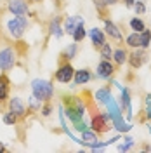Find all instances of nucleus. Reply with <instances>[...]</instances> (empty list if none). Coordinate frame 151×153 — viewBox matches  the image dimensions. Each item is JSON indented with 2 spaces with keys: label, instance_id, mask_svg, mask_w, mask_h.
I'll return each instance as SVG.
<instances>
[{
  "label": "nucleus",
  "instance_id": "1",
  "mask_svg": "<svg viewBox=\"0 0 151 153\" xmlns=\"http://www.w3.org/2000/svg\"><path fill=\"white\" fill-rule=\"evenodd\" d=\"M64 105H66V110H64V115H68V118L71 120V124L78 132H84L85 129H89L87 125L84 124L82 117L85 113V106L84 103L78 99V97H64Z\"/></svg>",
  "mask_w": 151,
  "mask_h": 153
},
{
  "label": "nucleus",
  "instance_id": "2",
  "mask_svg": "<svg viewBox=\"0 0 151 153\" xmlns=\"http://www.w3.org/2000/svg\"><path fill=\"white\" fill-rule=\"evenodd\" d=\"M31 91H33V96L38 97L40 101H49L52 94H54V85H52V82H49V80H44V78H35L33 82H31Z\"/></svg>",
  "mask_w": 151,
  "mask_h": 153
},
{
  "label": "nucleus",
  "instance_id": "3",
  "mask_svg": "<svg viewBox=\"0 0 151 153\" xmlns=\"http://www.w3.org/2000/svg\"><path fill=\"white\" fill-rule=\"evenodd\" d=\"M26 28H28V21L24 16H16L7 23V30H9V35L12 38H21L24 35Z\"/></svg>",
  "mask_w": 151,
  "mask_h": 153
},
{
  "label": "nucleus",
  "instance_id": "4",
  "mask_svg": "<svg viewBox=\"0 0 151 153\" xmlns=\"http://www.w3.org/2000/svg\"><path fill=\"white\" fill-rule=\"evenodd\" d=\"M14 63H16V52H14V49L12 47L2 49L0 51V70L2 71H9V70H12Z\"/></svg>",
  "mask_w": 151,
  "mask_h": 153
},
{
  "label": "nucleus",
  "instance_id": "5",
  "mask_svg": "<svg viewBox=\"0 0 151 153\" xmlns=\"http://www.w3.org/2000/svg\"><path fill=\"white\" fill-rule=\"evenodd\" d=\"M146 61H148V54H146V51L142 47H137L135 51H132V52L129 54V59H127V63H129L130 68H134V70L141 68Z\"/></svg>",
  "mask_w": 151,
  "mask_h": 153
},
{
  "label": "nucleus",
  "instance_id": "6",
  "mask_svg": "<svg viewBox=\"0 0 151 153\" xmlns=\"http://www.w3.org/2000/svg\"><path fill=\"white\" fill-rule=\"evenodd\" d=\"M108 118H110L108 113H95L94 117H92V122H90L92 131H95L97 134H103V132H106L108 129H111Z\"/></svg>",
  "mask_w": 151,
  "mask_h": 153
},
{
  "label": "nucleus",
  "instance_id": "7",
  "mask_svg": "<svg viewBox=\"0 0 151 153\" xmlns=\"http://www.w3.org/2000/svg\"><path fill=\"white\" fill-rule=\"evenodd\" d=\"M73 75H75V68L70 63H63L56 71V80L61 84H70L73 80Z\"/></svg>",
  "mask_w": 151,
  "mask_h": 153
},
{
  "label": "nucleus",
  "instance_id": "8",
  "mask_svg": "<svg viewBox=\"0 0 151 153\" xmlns=\"http://www.w3.org/2000/svg\"><path fill=\"white\" fill-rule=\"evenodd\" d=\"M115 73V65L110 61V59H103L97 68H95V76L97 78H104V80H108V78H111Z\"/></svg>",
  "mask_w": 151,
  "mask_h": 153
},
{
  "label": "nucleus",
  "instance_id": "9",
  "mask_svg": "<svg viewBox=\"0 0 151 153\" xmlns=\"http://www.w3.org/2000/svg\"><path fill=\"white\" fill-rule=\"evenodd\" d=\"M120 91H122V94H120V108L130 118L132 117V99H130V92H129L127 87H120Z\"/></svg>",
  "mask_w": 151,
  "mask_h": 153
},
{
  "label": "nucleus",
  "instance_id": "10",
  "mask_svg": "<svg viewBox=\"0 0 151 153\" xmlns=\"http://www.w3.org/2000/svg\"><path fill=\"white\" fill-rule=\"evenodd\" d=\"M9 10L14 16H26L28 4L24 0H9Z\"/></svg>",
  "mask_w": 151,
  "mask_h": 153
},
{
  "label": "nucleus",
  "instance_id": "11",
  "mask_svg": "<svg viewBox=\"0 0 151 153\" xmlns=\"http://www.w3.org/2000/svg\"><path fill=\"white\" fill-rule=\"evenodd\" d=\"M90 80H92V73H90V70H87V68L75 70V75H73V82H75V85H85V84L90 82Z\"/></svg>",
  "mask_w": 151,
  "mask_h": 153
},
{
  "label": "nucleus",
  "instance_id": "12",
  "mask_svg": "<svg viewBox=\"0 0 151 153\" xmlns=\"http://www.w3.org/2000/svg\"><path fill=\"white\" fill-rule=\"evenodd\" d=\"M9 111H12L19 118V117H24L26 115V106H24V103L19 97H12L9 101Z\"/></svg>",
  "mask_w": 151,
  "mask_h": 153
},
{
  "label": "nucleus",
  "instance_id": "13",
  "mask_svg": "<svg viewBox=\"0 0 151 153\" xmlns=\"http://www.w3.org/2000/svg\"><path fill=\"white\" fill-rule=\"evenodd\" d=\"M104 30H106V33L110 35V38H113V40H122L123 38L120 28L115 25L113 21H110V19H104Z\"/></svg>",
  "mask_w": 151,
  "mask_h": 153
},
{
  "label": "nucleus",
  "instance_id": "14",
  "mask_svg": "<svg viewBox=\"0 0 151 153\" xmlns=\"http://www.w3.org/2000/svg\"><path fill=\"white\" fill-rule=\"evenodd\" d=\"M97 143H99V139H97V132H95V131L85 129L84 132H82V144H87V146L94 148Z\"/></svg>",
  "mask_w": 151,
  "mask_h": 153
},
{
  "label": "nucleus",
  "instance_id": "15",
  "mask_svg": "<svg viewBox=\"0 0 151 153\" xmlns=\"http://www.w3.org/2000/svg\"><path fill=\"white\" fill-rule=\"evenodd\" d=\"M89 37L92 40V45L94 47H101L103 44H106V37H104V33L99 28H92L89 31Z\"/></svg>",
  "mask_w": 151,
  "mask_h": 153
},
{
  "label": "nucleus",
  "instance_id": "16",
  "mask_svg": "<svg viewBox=\"0 0 151 153\" xmlns=\"http://www.w3.org/2000/svg\"><path fill=\"white\" fill-rule=\"evenodd\" d=\"M80 23H84V18L82 16H68L66 21H64V31L71 35Z\"/></svg>",
  "mask_w": 151,
  "mask_h": 153
},
{
  "label": "nucleus",
  "instance_id": "17",
  "mask_svg": "<svg viewBox=\"0 0 151 153\" xmlns=\"http://www.w3.org/2000/svg\"><path fill=\"white\" fill-rule=\"evenodd\" d=\"M9 89H10V82L5 75H0V103H4L9 97Z\"/></svg>",
  "mask_w": 151,
  "mask_h": 153
},
{
  "label": "nucleus",
  "instance_id": "18",
  "mask_svg": "<svg viewBox=\"0 0 151 153\" xmlns=\"http://www.w3.org/2000/svg\"><path fill=\"white\" fill-rule=\"evenodd\" d=\"M111 97H113V96H111L110 87H103V89H97V91H95V99H97L101 105H106Z\"/></svg>",
  "mask_w": 151,
  "mask_h": 153
},
{
  "label": "nucleus",
  "instance_id": "19",
  "mask_svg": "<svg viewBox=\"0 0 151 153\" xmlns=\"http://www.w3.org/2000/svg\"><path fill=\"white\" fill-rule=\"evenodd\" d=\"M111 124H113V127L118 131V132H122V134H125V132H129L130 129H132V125L130 124H127L125 120H123V117H118V118H113L111 120Z\"/></svg>",
  "mask_w": 151,
  "mask_h": 153
},
{
  "label": "nucleus",
  "instance_id": "20",
  "mask_svg": "<svg viewBox=\"0 0 151 153\" xmlns=\"http://www.w3.org/2000/svg\"><path fill=\"white\" fill-rule=\"evenodd\" d=\"M113 59H115V63H116L118 66H122L123 63H127V59H129V52H127L123 47L116 49V51H113Z\"/></svg>",
  "mask_w": 151,
  "mask_h": 153
},
{
  "label": "nucleus",
  "instance_id": "21",
  "mask_svg": "<svg viewBox=\"0 0 151 153\" xmlns=\"http://www.w3.org/2000/svg\"><path fill=\"white\" fill-rule=\"evenodd\" d=\"M59 23H61V18H54L52 21H50V26H49V33L54 35L56 38L63 37V30H61V26H59Z\"/></svg>",
  "mask_w": 151,
  "mask_h": 153
},
{
  "label": "nucleus",
  "instance_id": "22",
  "mask_svg": "<svg viewBox=\"0 0 151 153\" xmlns=\"http://www.w3.org/2000/svg\"><path fill=\"white\" fill-rule=\"evenodd\" d=\"M125 42H127V45H129V47H132V49L141 47V37H139V33H137V31L130 33L129 37L125 38Z\"/></svg>",
  "mask_w": 151,
  "mask_h": 153
},
{
  "label": "nucleus",
  "instance_id": "23",
  "mask_svg": "<svg viewBox=\"0 0 151 153\" xmlns=\"http://www.w3.org/2000/svg\"><path fill=\"white\" fill-rule=\"evenodd\" d=\"M85 35H87V31H85V28H84V23H80V25L75 28V31L71 33V37H73L75 42H82V40L85 38Z\"/></svg>",
  "mask_w": 151,
  "mask_h": 153
},
{
  "label": "nucleus",
  "instance_id": "24",
  "mask_svg": "<svg viewBox=\"0 0 151 153\" xmlns=\"http://www.w3.org/2000/svg\"><path fill=\"white\" fill-rule=\"evenodd\" d=\"M99 54H101V57L103 59H113V49H111V45L110 44H103L101 47H99Z\"/></svg>",
  "mask_w": 151,
  "mask_h": 153
},
{
  "label": "nucleus",
  "instance_id": "25",
  "mask_svg": "<svg viewBox=\"0 0 151 153\" xmlns=\"http://www.w3.org/2000/svg\"><path fill=\"white\" fill-rule=\"evenodd\" d=\"M139 37H141V47L142 49H148L151 45V30H144L139 33Z\"/></svg>",
  "mask_w": 151,
  "mask_h": 153
},
{
  "label": "nucleus",
  "instance_id": "26",
  "mask_svg": "<svg viewBox=\"0 0 151 153\" xmlns=\"http://www.w3.org/2000/svg\"><path fill=\"white\" fill-rule=\"evenodd\" d=\"M130 28H132L134 31H137V33H141V31L146 30V25H144V21H142V19L134 18V19H130Z\"/></svg>",
  "mask_w": 151,
  "mask_h": 153
},
{
  "label": "nucleus",
  "instance_id": "27",
  "mask_svg": "<svg viewBox=\"0 0 151 153\" xmlns=\"http://www.w3.org/2000/svg\"><path fill=\"white\" fill-rule=\"evenodd\" d=\"M134 146V139L132 137H123V143L118 144V152H129Z\"/></svg>",
  "mask_w": 151,
  "mask_h": 153
},
{
  "label": "nucleus",
  "instance_id": "28",
  "mask_svg": "<svg viewBox=\"0 0 151 153\" xmlns=\"http://www.w3.org/2000/svg\"><path fill=\"white\" fill-rule=\"evenodd\" d=\"M2 120H4V124H7V125H14L18 122V117L12 113V111H7V113H4Z\"/></svg>",
  "mask_w": 151,
  "mask_h": 153
},
{
  "label": "nucleus",
  "instance_id": "29",
  "mask_svg": "<svg viewBox=\"0 0 151 153\" xmlns=\"http://www.w3.org/2000/svg\"><path fill=\"white\" fill-rule=\"evenodd\" d=\"M76 49H78V45H76V44H70L63 56L66 57V59H73V57H75V54H76Z\"/></svg>",
  "mask_w": 151,
  "mask_h": 153
},
{
  "label": "nucleus",
  "instance_id": "30",
  "mask_svg": "<svg viewBox=\"0 0 151 153\" xmlns=\"http://www.w3.org/2000/svg\"><path fill=\"white\" fill-rule=\"evenodd\" d=\"M134 10H135L137 16L144 14V12H146V5H144V2H142V0H135V4H134Z\"/></svg>",
  "mask_w": 151,
  "mask_h": 153
},
{
  "label": "nucleus",
  "instance_id": "31",
  "mask_svg": "<svg viewBox=\"0 0 151 153\" xmlns=\"http://www.w3.org/2000/svg\"><path fill=\"white\" fill-rule=\"evenodd\" d=\"M40 113L44 115V117H49V115L52 113V106H50V103H49V101H45V105L42 106V110H40Z\"/></svg>",
  "mask_w": 151,
  "mask_h": 153
},
{
  "label": "nucleus",
  "instance_id": "32",
  "mask_svg": "<svg viewBox=\"0 0 151 153\" xmlns=\"http://www.w3.org/2000/svg\"><path fill=\"white\" fill-rule=\"evenodd\" d=\"M144 111H146V113L151 111V94H148L144 97Z\"/></svg>",
  "mask_w": 151,
  "mask_h": 153
},
{
  "label": "nucleus",
  "instance_id": "33",
  "mask_svg": "<svg viewBox=\"0 0 151 153\" xmlns=\"http://www.w3.org/2000/svg\"><path fill=\"white\" fill-rule=\"evenodd\" d=\"M123 2H125L127 7H134V4H135V0H123Z\"/></svg>",
  "mask_w": 151,
  "mask_h": 153
},
{
  "label": "nucleus",
  "instance_id": "34",
  "mask_svg": "<svg viewBox=\"0 0 151 153\" xmlns=\"http://www.w3.org/2000/svg\"><path fill=\"white\" fill-rule=\"evenodd\" d=\"M2 152H5V144L0 141V153H2Z\"/></svg>",
  "mask_w": 151,
  "mask_h": 153
},
{
  "label": "nucleus",
  "instance_id": "35",
  "mask_svg": "<svg viewBox=\"0 0 151 153\" xmlns=\"http://www.w3.org/2000/svg\"><path fill=\"white\" fill-rule=\"evenodd\" d=\"M33 2H40V0H33Z\"/></svg>",
  "mask_w": 151,
  "mask_h": 153
}]
</instances>
